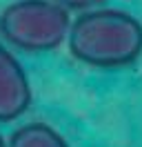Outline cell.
I'll list each match as a JSON object with an SVG mask.
<instances>
[{
    "label": "cell",
    "instance_id": "cell-1",
    "mask_svg": "<svg viewBox=\"0 0 142 147\" xmlns=\"http://www.w3.org/2000/svg\"><path fill=\"white\" fill-rule=\"evenodd\" d=\"M71 56L96 69L129 67L142 56V22L113 7L82 11L67 34Z\"/></svg>",
    "mask_w": 142,
    "mask_h": 147
},
{
    "label": "cell",
    "instance_id": "cell-2",
    "mask_svg": "<svg viewBox=\"0 0 142 147\" xmlns=\"http://www.w3.org/2000/svg\"><path fill=\"white\" fill-rule=\"evenodd\" d=\"M69 11L51 0H16L0 13V31L22 51H49L67 38Z\"/></svg>",
    "mask_w": 142,
    "mask_h": 147
},
{
    "label": "cell",
    "instance_id": "cell-3",
    "mask_svg": "<svg viewBox=\"0 0 142 147\" xmlns=\"http://www.w3.org/2000/svg\"><path fill=\"white\" fill-rule=\"evenodd\" d=\"M31 105V85L18 58L0 45V123L20 118Z\"/></svg>",
    "mask_w": 142,
    "mask_h": 147
},
{
    "label": "cell",
    "instance_id": "cell-4",
    "mask_svg": "<svg viewBox=\"0 0 142 147\" xmlns=\"http://www.w3.org/2000/svg\"><path fill=\"white\" fill-rule=\"evenodd\" d=\"M7 147H69V143L47 123H27L13 131Z\"/></svg>",
    "mask_w": 142,
    "mask_h": 147
},
{
    "label": "cell",
    "instance_id": "cell-5",
    "mask_svg": "<svg viewBox=\"0 0 142 147\" xmlns=\"http://www.w3.org/2000/svg\"><path fill=\"white\" fill-rule=\"evenodd\" d=\"M51 2H56L58 7H62V9L67 11H91V9H98V7H102L107 0H51Z\"/></svg>",
    "mask_w": 142,
    "mask_h": 147
},
{
    "label": "cell",
    "instance_id": "cell-6",
    "mask_svg": "<svg viewBox=\"0 0 142 147\" xmlns=\"http://www.w3.org/2000/svg\"><path fill=\"white\" fill-rule=\"evenodd\" d=\"M0 147H7V145H5V140H2V136H0Z\"/></svg>",
    "mask_w": 142,
    "mask_h": 147
}]
</instances>
